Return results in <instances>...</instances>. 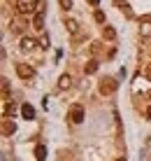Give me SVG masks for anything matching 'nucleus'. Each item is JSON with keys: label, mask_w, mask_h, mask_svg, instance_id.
Masks as SVG:
<instances>
[{"label": "nucleus", "mask_w": 151, "mask_h": 161, "mask_svg": "<svg viewBox=\"0 0 151 161\" xmlns=\"http://www.w3.org/2000/svg\"><path fill=\"white\" fill-rule=\"evenodd\" d=\"M116 91V82L112 80V77H107V80L100 82V93H105V96H109V93Z\"/></svg>", "instance_id": "f03ea898"}, {"label": "nucleus", "mask_w": 151, "mask_h": 161, "mask_svg": "<svg viewBox=\"0 0 151 161\" xmlns=\"http://www.w3.org/2000/svg\"><path fill=\"white\" fill-rule=\"evenodd\" d=\"M70 82H72V77H70V75H63V77L58 80V86H60V89H68Z\"/></svg>", "instance_id": "f8f14e48"}, {"label": "nucleus", "mask_w": 151, "mask_h": 161, "mask_svg": "<svg viewBox=\"0 0 151 161\" xmlns=\"http://www.w3.org/2000/svg\"><path fill=\"white\" fill-rule=\"evenodd\" d=\"M70 119L75 121V124H81L84 121V110L79 108V105H75V108L70 110Z\"/></svg>", "instance_id": "7ed1b4c3"}, {"label": "nucleus", "mask_w": 151, "mask_h": 161, "mask_svg": "<svg viewBox=\"0 0 151 161\" xmlns=\"http://www.w3.org/2000/svg\"><path fill=\"white\" fill-rule=\"evenodd\" d=\"M116 161H126V159H116Z\"/></svg>", "instance_id": "6ab92c4d"}, {"label": "nucleus", "mask_w": 151, "mask_h": 161, "mask_svg": "<svg viewBox=\"0 0 151 161\" xmlns=\"http://www.w3.org/2000/svg\"><path fill=\"white\" fill-rule=\"evenodd\" d=\"M60 5H63V9H70L72 7V0H60Z\"/></svg>", "instance_id": "4468645a"}, {"label": "nucleus", "mask_w": 151, "mask_h": 161, "mask_svg": "<svg viewBox=\"0 0 151 161\" xmlns=\"http://www.w3.org/2000/svg\"><path fill=\"white\" fill-rule=\"evenodd\" d=\"M147 117L151 119V105H149V110H147Z\"/></svg>", "instance_id": "f3484780"}, {"label": "nucleus", "mask_w": 151, "mask_h": 161, "mask_svg": "<svg viewBox=\"0 0 151 161\" xmlns=\"http://www.w3.org/2000/svg\"><path fill=\"white\" fill-rule=\"evenodd\" d=\"M139 35L142 37H151V21H144V24L139 26Z\"/></svg>", "instance_id": "0eeeda50"}, {"label": "nucleus", "mask_w": 151, "mask_h": 161, "mask_svg": "<svg viewBox=\"0 0 151 161\" xmlns=\"http://www.w3.org/2000/svg\"><path fill=\"white\" fill-rule=\"evenodd\" d=\"M16 9H19L21 14L37 12V0H16Z\"/></svg>", "instance_id": "f257e3e1"}, {"label": "nucleus", "mask_w": 151, "mask_h": 161, "mask_svg": "<svg viewBox=\"0 0 151 161\" xmlns=\"http://www.w3.org/2000/svg\"><path fill=\"white\" fill-rule=\"evenodd\" d=\"M147 77L151 80V63H149V68H147Z\"/></svg>", "instance_id": "dca6fc26"}, {"label": "nucleus", "mask_w": 151, "mask_h": 161, "mask_svg": "<svg viewBox=\"0 0 151 161\" xmlns=\"http://www.w3.org/2000/svg\"><path fill=\"white\" fill-rule=\"evenodd\" d=\"M33 26H35L37 31H42V28H44V14L40 12V9L35 12V19H33Z\"/></svg>", "instance_id": "423d86ee"}, {"label": "nucleus", "mask_w": 151, "mask_h": 161, "mask_svg": "<svg viewBox=\"0 0 151 161\" xmlns=\"http://www.w3.org/2000/svg\"><path fill=\"white\" fill-rule=\"evenodd\" d=\"M68 28L70 33H77V21H68Z\"/></svg>", "instance_id": "ddd939ff"}, {"label": "nucleus", "mask_w": 151, "mask_h": 161, "mask_svg": "<svg viewBox=\"0 0 151 161\" xmlns=\"http://www.w3.org/2000/svg\"><path fill=\"white\" fill-rule=\"evenodd\" d=\"M88 3H91V5H98V3H100V0H88Z\"/></svg>", "instance_id": "a211bd4d"}, {"label": "nucleus", "mask_w": 151, "mask_h": 161, "mask_svg": "<svg viewBox=\"0 0 151 161\" xmlns=\"http://www.w3.org/2000/svg\"><path fill=\"white\" fill-rule=\"evenodd\" d=\"M102 35H105V37H107V40H114V37H116V31H114V28H112V26H105V31H102Z\"/></svg>", "instance_id": "9d476101"}, {"label": "nucleus", "mask_w": 151, "mask_h": 161, "mask_svg": "<svg viewBox=\"0 0 151 161\" xmlns=\"http://www.w3.org/2000/svg\"><path fill=\"white\" fill-rule=\"evenodd\" d=\"M35 159H37V161H44V159H47V147H44V145H37V147H35Z\"/></svg>", "instance_id": "6e6552de"}, {"label": "nucleus", "mask_w": 151, "mask_h": 161, "mask_svg": "<svg viewBox=\"0 0 151 161\" xmlns=\"http://www.w3.org/2000/svg\"><path fill=\"white\" fill-rule=\"evenodd\" d=\"M35 47V40H33V37H23V40H21V49H33Z\"/></svg>", "instance_id": "9b49d317"}, {"label": "nucleus", "mask_w": 151, "mask_h": 161, "mask_svg": "<svg viewBox=\"0 0 151 161\" xmlns=\"http://www.w3.org/2000/svg\"><path fill=\"white\" fill-rule=\"evenodd\" d=\"M21 117H23V119H28V121H30L33 117H35V108H33V105H30V103H26V105H21Z\"/></svg>", "instance_id": "39448f33"}, {"label": "nucleus", "mask_w": 151, "mask_h": 161, "mask_svg": "<svg viewBox=\"0 0 151 161\" xmlns=\"http://www.w3.org/2000/svg\"><path fill=\"white\" fill-rule=\"evenodd\" d=\"M96 70H98V61L91 58V61H88V65H86V75H93Z\"/></svg>", "instance_id": "1a4fd4ad"}, {"label": "nucleus", "mask_w": 151, "mask_h": 161, "mask_svg": "<svg viewBox=\"0 0 151 161\" xmlns=\"http://www.w3.org/2000/svg\"><path fill=\"white\" fill-rule=\"evenodd\" d=\"M16 75L28 80V77H33V68H28L26 63H16Z\"/></svg>", "instance_id": "20e7f679"}, {"label": "nucleus", "mask_w": 151, "mask_h": 161, "mask_svg": "<svg viewBox=\"0 0 151 161\" xmlns=\"http://www.w3.org/2000/svg\"><path fill=\"white\" fill-rule=\"evenodd\" d=\"M96 21H100V24H102V21H105V14H102V12H96Z\"/></svg>", "instance_id": "2eb2a0df"}]
</instances>
